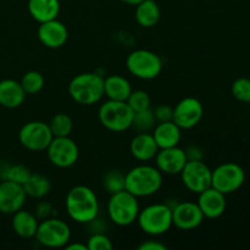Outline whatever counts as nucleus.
Segmentation results:
<instances>
[{
	"mask_svg": "<svg viewBox=\"0 0 250 250\" xmlns=\"http://www.w3.org/2000/svg\"><path fill=\"white\" fill-rule=\"evenodd\" d=\"M68 217L77 224H90L100 211L99 200L92 188L87 186H75L68 190L65 199Z\"/></svg>",
	"mask_w": 250,
	"mask_h": 250,
	"instance_id": "obj_1",
	"label": "nucleus"
},
{
	"mask_svg": "<svg viewBox=\"0 0 250 250\" xmlns=\"http://www.w3.org/2000/svg\"><path fill=\"white\" fill-rule=\"evenodd\" d=\"M163 187V173L156 166H134L125 175V189L137 198H146L156 194Z\"/></svg>",
	"mask_w": 250,
	"mask_h": 250,
	"instance_id": "obj_2",
	"label": "nucleus"
},
{
	"mask_svg": "<svg viewBox=\"0 0 250 250\" xmlns=\"http://www.w3.org/2000/svg\"><path fill=\"white\" fill-rule=\"evenodd\" d=\"M68 94L80 105H94L104 95V77L97 72H84L75 76L68 83Z\"/></svg>",
	"mask_w": 250,
	"mask_h": 250,
	"instance_id": "obj_3",
	"label": "nucleus"
},
{
	"mask_svg": "<svg viewBox=\"0 0 250 250\" xmlns=\"http://www.w3.org/2000/svg\"><path fill=\"white\" fill-rule=\"evenodd\" d=\"M137 224L146 234L159 237L167 233L172 224V209L166 203H156L139 210Z\"/></svg>",
	"mask_w": 250,
	"mask_h": 250,
	"instance_id": "obj_4",
	"label": "nucleus"
},
{
	"mask_svg": "<svg viewBox=\"0 0 250 250\" xmlns=\"http://www.w3.org/2000/svg\"><path fill=\"white\" fill-rule=\"evenodd\" d=\"M138 198L126 189L110 195L107 202V216L110 221L120 227L131 226L139 214Z\"/></svg>",
	"mask_w": 250,
	"mask_h": 250,
	"instance_id": "obj_5",
	"label": "nucleus"
},
{
	"mask_svg": "<svg viewBox=\"0 0 250 250\" xmlns=\"http://www.w3.org/2000/svg\"><path fill=\"white\" fill-rule=\"evenodd\" d=\"M133 115V110L129 107L127 102L110 99L103 103L98 111V117L102 126L115 133H121L131 128Z\"/></svg>",
	"mask_w": 250,
	"mask_h": 250,
	"instance_id": "obj_6",
	"label": "nucleus"
},
{
	"mask_svg": "<svg viewBox=\"0 0 250 250\" xmlns=\"http://www.w3.org/2000/svg\"><path fill=\"white\" fill-rule=\"evenodd\" d=\"M163 60L156 53L146 49H136L127 55L126 67L136 78L151 81L163 71Z\"/></svg>",
	"mask_w": 250,
	"mask_h": 250,
	"instance_id": "obj_7",
	"label": "nucleus"
},
{
	"mask_svg": "<svg viewBox=\"0 0 250 250\" xmlns=\"http://www.w3.org/2000/svg\"><path fill=\"white\" fill-rule=\"evenodd\" d=\"M34 238L45 248H63L71 241V229L63 220L51 216L39 221Z\"/></svg>",
	"mask_w": 250,
	"mask_h": 250,
	"instance_id": "obj_8",
	"label": "nucleus"
},
{
	"mask_svg": "<svg viewBox=\"0 0 250 250\" xmlns=\"http://www.w3.org/2000/svg\"><path fill=\"white\" fill-rule=\"evenodd\" d=\"M244 182L246 172L243 167L236 163H224L211 171V187L225 195L241 189Z\"/></svg>",
	"mask_w": 250,
	"mask_h": 250,
	"instance_id": "obj_9",
	"label": "nucleus"
},
{
	"mask_svg": "<svg viewBox=\"0 0 250 250\" xmlns=\"http://www.w3.org/2000/svg\"><path fill=\"white\" fill-rule=\"evenodd\" d=\"M45 151L51 165L59 168L72 167L80 158L77 143L70 136L54 137Z\"/></svg>",
	"mask_w": 250,
	"mask_h": 250,
	"instance_id": "obj_10",
	"label": "nucleus"
},
{
	"mask_svg": "<svg viewBox=\"0 0 250 250\" xmlns=\"http://www.w3.org/2000/svg\"><path fill=\"white\" fill-rule=\"evenodd\" d=\"M53 138L49 125L43 121L27 122L19 132L21 146L31 151H45Z\"/></svg>",
	"mask_w": 250,
	"mask_h": 250,
	"instance_id": "obj_11",
	"label": "nucleus"
},
{
	"mask_svg": "<svg viewBox=\"0 0 250 250\" xmlns=\"http://www.w3.org/2000/svg\"><path fill=\"white\" fill-rule=\"evenodd\" d=\"M211 171L203 160H188L180 173L181 180L189 192L199 194L211 187Z\"/></svg>",
	"mask_w": 250,
	"mask_h": 250,
	"instance_id": "obj_12",
	"label": "nucleus"
},
{
	"mask_svg": "<svg viewBox=\"0 0 250 250\" xmlns=\"http://www.w3.org/2000/svg\"><path fill=\"white\" fill-rule=\"evenodd\" d=\"M204 115V107L197 98L187 97L176 104L173 107L172 121L181 129H190L198 126Z\"/></svg>",
	"mask_w": 250,
	"mask_h": 250,
	"instance_id": "obj_13",
	"label": "nucleus"
},
{
	"mask_svg": "<svg viewBox=\"0 0 250 250\" xmlns=\"http://www.w3.org/2000/svg\"><path fill=\"white\" fill-rule=\"evenodd\" d=\"M204 215L199 209L197 203L180 202L176 203L172 208V224L182 231H190L204 221Z\"/></svg>",
	"mask_w": 250,
	"mask_h": 250,
	"instance_id": "obj_14",
	"label": "nucleus"
},
{
	"mask_svg": "<svg viewBox=\"0 0 250 250\" xmlns=\"http://www.w3.org/2000/svg\"><path fill=\"white\" fill-rule=\"evenodd\" d=\"M154 160H155V166L163 175L176 176L182 172L188 159L185 149L177 146L159 149Z\"/></svg>",
	"mask_w": 250,
	"mask_h": 250,
	"instance_id": "obj_15",
	"label": "nucleus"
},
{
	"mask_svg": "<svg viewBox=\"0 0 250 250\" xmlns=\"http://www.w3.org/2000/svg\"><path fill=\"white\" fill-rule=\"evenodd\" d=\"M26 199L27 194L22 185L7 180H2L0 182V212L1 214H15L23 208Z\"/></svg>",
	"mask_w": 250,
	"mask_h": 250,
	"instance_id": "obj_16",
	"label": "nucleus"
},
{
	"mask_svg": "<svg viewBox=\"0 0 250 250\" xmlns=\"http://www.w3.org/2000/svg\"><path fill=\"white\" fill-rule=\"evenodd\" d=\"M37 37L45 48L59 49L67 42L68 31L62 22L55 19L39 23Z\"/></svg>",
	"mask_w": 250,
	"mask_h": 250,
	"instance_id": "obj_17",
	"label": "nucleus"
},
{
	"mask_svg": "<svg viewBox=\"0 0 250 250\" xmlns=\"http://www.w3.org/2000/svg\"><path fill=\"white\" fill-rule=\"evenodd\" d=\"M198 207L207 219H219L226 210V195L214 187H209L198 194Z\"/></svg>",
	"mask_w": 250,
	"mask_h": 250,
	"instance_id": "obj_18",
	"label": "nucleus"
},
{
	"mask_svg": "<svg viewBox=\"0 0 250 250\" xmlns=\"http://www.w3.org/2000/svg\"><path fill=\"white\" fill-rule=\"evenodd\" d=\"M159 151V146L151 132H139L129 143V153L136 160L148 163L154 160Z\"/></svg>",
	"mask_w": 250,
	"mask_h": 250,
	"instance_id": "obj_19",
	"label": "nucleus"
},
{
	"mask_svg": "<svg viewBox=\"0 0 250 250\" xmlns=\"http://www.w3.org/2000/svg\"><path fill=\"white\" fill-rule=\"evenodd\" d=\"M159 149L177 146L182 138V129L171 120L166 122H158L151 131Z\"/></svg>",
	"mask_w": 250,
	"mask_h": 250,
	"instance_id": "obj_20",
	"label": "nucleus"
},
{
	"mask_svg": "<svg viewBox=\"0 0 250 250\" xmlns=\"http://www.w3.org/2000/svg\"><path fill=\"white\" fill-rule=\"evenodd\" d=\"M26 93L21 83L15 80L0 81V105L6 109H16L23 104Z\"/></svg>",
	"mask_w": 250,
	"mask_h": 250,
	"instance_id": "obj_21",
	"label": "nucleus"
},
{
	"mask_svg": "<svg viewBox=\"0 0 250 250\" xmlns=\"http://www.w3.org/2000/svg\"><path fill=\"white\" fill-rule=\"evenodd\" d=\"M38 225L39 220L37 219L34 212L24 210L23 208L21 210H19V211L15 212V214H12V229L21 238H34L37 229H38Z\"/></svg>",
	"mask_w": 250,
	"mask_h": 250,
	"instance_id": "obj_22",
	"label": "nucleus"
},
{
	"mask_svg": "<svg viewBox=\"0 0 250 250\" xmlns=\"http://www.w3.org/2000/svg\"><path fill=\"white\" fill-rule=\"evenodd\" d=\"M60 0H28L29 15L38 23L58 19L60 14Z\"/></svg>",
	"mask_w": 250,
	"mask_h": 250,
	"instance_id": "obj_23",
	"label": "nucleus"
},
{
	"mask_svg": "<svg viewBox=\"0 0 250 250\" xmlns=\"http://www.w3.org/2000/svg\"><path fill=\"white\" fill-rule=\"evenodd\" d=\"M132 85L121 75H110L104 78V95L110 100L126 102L132 92Z\"/></svg>",
	"mask_w": 250,
	"mask_h": 250,
	"instance_id": "obj_24",
	"label": "nucleus"
},
{
	"mask_svg": "<svg viewBox=\"0 0 250 250\" xmlns=\"http://www.w3.org/2000/svg\"><path fill=\"white\" fill-rule=\"evenodd\" d=\"M160 6L155 0H143L136 5L134 19L143 28H151L160 20Z\"/></svg>",
	"mask_w": 250,
	"mask_h": 250,
	"instance_id": "obj_25",
	"label": "nucleus"
},
{
	"mask_svg": "<svg viewBox=\"0 0 250 250\" xmlns=\"http://www.w3.org/2000/svg\"><path fill=\"white\" fill-rule=\"evenodd\" d=\"M23 189L27 197L32 199H43L50 193L51 183L46 176L42 173H33L23 183Z\"/></svg>",
	"mask_w": 250,
	"mask_h": 250,
	"instance_id": "obj_26",
	"label": "nucleus"
},
{
	"mask_svg": "<svg viewBox=\"0 0 250 250\" xmlns=\"http://www.w3.org/2000/svg\"><path fill=\"white\" fill-rule=\"evenodd\" d=\"M48 125L54 137H68L72 133V119L67 114H63V112H59V114L54 115Z\"/></svg>",
	"mask_w": 250,
	"mask_h": 250,
	"instance_id": "obj_27",
	"label": "nucleus"
},
{
	"mask_svg": "<svg viewBox=\"0 0 250 250\" xmlns=\"http://www.w3.org/2000/svg\"><path fill=\"white\" fill-rule=\"evenodd\" d=\"M20 83L27 95H33L43 89L45 84V78L38 71H28L22 76Z\"/></svg>",
	"mask_w": 250,
	"mask_h": 250,
	"instance_id": "obj_28",
	"label": "nucleus"
},
{
	"mask_svg": "<svg viewBox=\"0 0 250 250\" xmlns=\"http://www.w3.org/2000/svg\"><path fill=\"white\" fill-rule=\"evenodd\" d=\"M156 124L158 122H156L155 116H154V111L151 109H146L134 112L131 128H133L137 133H139V132H151Z\"/></svg>",
	"mask_w": 250,
	"mask_h": 250,
	"instance_id": "obj_29",
	"label": "nucleus"
},
{
	"mask_svg": "<svg viewBox=\"0 0 250 250\" xmlns=\"http://www.w3.org/2000/svg\"><path fill=\"white\" fill-rule=\"evenodd\" d=\"M125 175L120 170H110L103 176L102 185L105 192L109 193L110 195L115 194L117 192L125 190Z\"/></svg>",
	"mask_w": 250,
	"mask_h": 250,
	"instance_id": "obj_30",
	"label": "nucleus"
},
{
	"mask_svg": "<svg viewBox=\"0 0 250 250\" xmlns=\"http://www.w3.org/2000/svg\"><path fill=\"white\" fill-rule=\"evenodd\" d=\"M31 175V170L27 166L22 165V164H17V165H11L5 168L4 172H2V180L11 181V182L23 186V183L28 180Z\"/></svg>",
	"mask_w": 250,
	"mask_h": 250,
	"instance_id": "obj_31",
	"label": "nucleus"
},
{
	"mask_svg": "<svg viewBox=\"0 0 250 250\" xmlns=\"http://www.w3.org/2000/svg\"><path fill=\"white\" fill-rule=\"evenodd\" d=\"M126 102L127 104L129 105V107L133 110V112L150 109V105H151L150 95H149L146 90H142V89L132 90L131 94H129V97L127 98Z\"/></svg>",
	"mask_w": 250,
	"mask_h": 250,
	"instance_id": "obj_32",
	"label": "nucleus"
},
{
	"mask_svg": "<svg viewBox=\"0 0 250 250\" xmlns=\"http://www.w3.org/2000/svg\"><path fill=\"white\" fill-rule=\"evenodd\" d=\"M232 95L241 103H250V80L239 77L232 83Z\"/></svg>",
	"mask_w": 250,
	"mask_h": 250,
	"instance_id": "obj_33",
	"label": "nucleus"
},
{
	"mask_svg": "<svg viewBox=\"0 0 250 250\" xmlns=\"http://www.w3.org/2000/svg\"><path fill=\"white\" fill-rule=\"evenodd\" d=\"M112 242L103 232H94L87 241L88 250H111Z\"/></svg>",
	"mask_w": 250,
	"mask_h": 250,
	"instance_id": "obj_34",
	"label": "nucleus"
},
{
	"mask_svg": "<svg viewBox=\"0 0 250 250\" xmlns=\"http://www.w3.org/2000/svg\"><path fill=\"white\" fill-rule=\"evenodd\" d=\"M33 212L39 221L49 219V217H51L55 215V210H54L53 204L49 202H45V200H42V202H39L38 204L36 205V208H34Z\"/></svg>",
	"mask_w": 250,
	"mask_h": 250,
	"instance_id": "obj_35",
	"label": "nucleus"
},
{
	"mask_svg": "<svg viewBox=\"0 0 250 250\" xmlns=\"http://www.w3.org/2000/svg\"><path fill=\"white\" fill-rule=\"evenodd\" d=\"M154 111V116H155L156 122H166L171 121L173 116V107L167 104H160L155 106Z\"/></svg>",
	"mask_w": 250,
	"mask_h": 250,
	"instance_id": "obj_36",
	"label": "nucleus"
},
{
	"mask_svg": "<svg viewBox=\"0 0 250 250\" xmlns=\"http://www.w3.org/2000/svg\"><path fill=\"white\" fill-rule=\"evenodd\" d=\"M138 250H166L167 247L156 239H146L138 246Z\"/></svg>",
	"mask_w": 250,
	"mask_h": 250,
	"instance_id": "obj_37",
	"label": "nucleus"
},
{
	"mask_svg": "<svg viewBox=\"0 0 250 250\" xmlns=\"http://www.w3.org/2000/svg\"><path fill=\"white\" fill-rule=\"evenodd\" d=\"M188 160H203V150L197 146H189L185 149Z\"/></svg>",
	"mask_w": 250,
	"mask_h": 250,
	"instance_id": "obj_38",
	"label": "nucleus"
},
{
	"mask_svg": "<svg viewBox=\"0 0 250 250\" xmlns=\"http://www.w3.org/2000/svg\"><path fill=\"white\" fill-rule=\"evenodd\" d=\"M66 250H88L87 244L83 243H71V241L63 247Z\"/></svg>",
	"mask_w": 250,
	"mask_h": 250,
	"instance_id": "obj_39",
	"label": "nucleus"
},
{
	"mask_svg": "<svg viewBox=\"0 0 250 250\" xmlns=\"http://www.w3.org/2000/svg\"><path fill=\"white\" fill-rule=\"evenodd\" d=\"M121 1L125 2V4H127V5H131V6H136L138 2L143 1V0H121Z\"/></svg>",
	"mask_w": 250,
	"mask_h": 250,
	"instance_id": "obj_40",
	"label": "nucleus"
}]
</instances>
